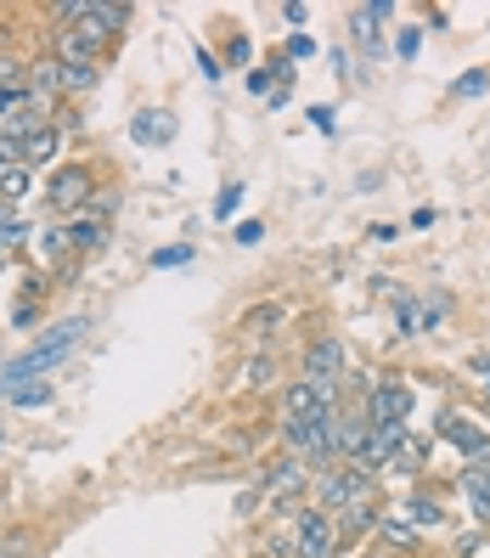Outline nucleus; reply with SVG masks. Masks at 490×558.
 <instances>
[{"label":"nucleus","instance_id":"f257e3e1","mask_svg":"<svg viewBox=\"0 0 490 558\" xmlns=\"http://www.w3.org/2000/svg\"><path fill=\"white\" fill-rule=\"evenodd\" d=\"M85 316H69V322H57L51 333H40L35 344H28L17 361H7V367H0V389H12V384H28L35 373H51L57 361H69L74 355V344H79V333H85Z\"/></svg>","mask_w":490,"mask_h":558},{"label":"nucleus","instance_id":"a878e982","mask_svg":"<svg viewBox=\"0 0 490 558\" xmlns=\"http://www.w3.org/2000/svg\"><path fill=\"white\" fill-rule=\"evenodd\" d=\"M485 90H490V69H468L463 80L451 85V96H456V102H474V96H485Z\"/></svg>","mask_w":490,"mask_h":558},{"label":"nucleus","instance_id":"39448f33","mask_svg":"<svg viewBox=\"0 0 490 558\" xmlns=\"http://www.w3.org/2000/svg\"><path fill=\"white\" fill-rule=\"evenodd\" d=\"M293 558H339V519L321 502L293 508Z\"/></svg>","mask_w":490,"mask_h":558},{"label":"nucleus","instance_id":"6e6552de","mask_svg":"<svg viewBox=\"0 0 490 558\" xmlns=\"http://www.w3.org/2000/svg\"><path fill=\"white\" fill-rule=\"evenodd\" d=\"M395 17V0H367V7H350V40L362 46L372 62L383 57V23Z\"/></svg>","mask_w":490,"mask_h":558},{"label":"nucleus","instance_id":"4468645a","mask_svg":"<svg viewBox=\"0 0 490 558\" xmlns=\"http://www.w3.org/2000/svg\"><path fill=\"white\" fill-rule=\"evenodd\" d=\"M35 243H40V248H35V254H40V266H62V259L74 254V232H69L62 220H57V226H46V232H40Z\"/></svg>","mask_w":490,"mask_h":558},{"label":"nucleus","instance_id":"c756f323","mask_svg":"<svg viewBox=\"0 0 490 558\" xmlns=\"http://www.w3.org/2000/svg\"><path fill=\"white\" fill-rule=\"evenodd\" d=\"M237 204H243V181H232V186H225L220 198H215V209H209V215H215V226H220V220H232V215H237Z\"/></svg>","mask_w":490,"mask_h":558},{"label":"nucleus","instance_id":"a18cd8bd","mask_svg":"<svg viewBox=\"0 0 490 558\" xmlns=\"http://www.w3.org/2000/svg\"><path fill=\"white\" fill-rule=\"evenodd\" d=\"M0 446H7V429H0Z\"/></svg>","mask_w":490,"mask_h":558},{"label":"nucleus","instance_id":"58836bf2","mask_svg":"<svg viewBox=\"0 0 490 558\" xmlns=\"http://www.w3.org/2000/svg\"><path fill=\"white\" fill-rule=\"evenodd\" d=\"M259 502H266V490H259V485H248V490H243V497H237V513L248 519V513H254Z\"/></svg>","mask_w":490,"mask_h":558},{"label":"nucleus","instance_id":"bb28decb","mask_svg":"<svg viewBox=\"0 0 490 558\" xmlns=\"http://www.w3.org/2000/svg\"><path fill=\"white\" fill-rule=\"evenodd\" d=\"M0 558H35V536L28 531H0Z\"/></svg>","mask_w":490,"mask_h":558},{"label":"nucleus","instance_id":"ddd939ff","mask_svg":"<svg viewBox=\"0 0 490 558\" xmlns=\"http://www.w3.org/2000/svg\"><path fill=\"white\" fill-rule=\"evenodd\" d=\"M321 407H339V401H327L310 378H293V384L282 389V417H316Z\"/></svg>","mask_w":490,"mask_h":558},{"label":"nucleus","instance_id":"2eb2a0df","mask_svg":"<svg viewBox=\"0 0 490 558\" xmlns=\"http://www.w3.org/2000/svg\"><path fill=\"white\" fill-rule=\"evenodd\" d=\"M57 142H62V130H57V124H51V130H35V136H23V163H28V170L51 163V158H57Z\"/></svg>","mask_w":490,"mask_h":558},{"label":"nucleus","instance_id":"ea45409f","mask_svg":"<svg viewBox=\"0 0 490 558\" xmlns=\"http://www.w3.org/2000/svg\"><path fill=\"white\" fill-rule=\"evenodd\" d=\"M310 124H316V130H327V136H333V108H327V102H316V108H310Z\"/></svg>","mask_w":490,"mask_h":558},{"label":"nucleus","instance_id":"cd10ccee","mask_svg":"<svg viewBox=\"0 0 490 558\" xmlns=\"http://www.w3.org/2000/svg\"><path fill=\"white\" fill-rule=\"evenodd\" d=\"M277 85H282V74H277V57L266 62V69H248V90H254V96H271Z\"/></svg>","mask_w":490,"mask_h":558},{"label":"nucleus","instance_id":"1a4fd4ad","mask_svg":"<svg viewBox=\"0 0 490 558\" xmlns=\"http://www.w3.org/2000/svg\"><path fill=\"white\" fill-rule=\"evenodd\" d=\"M367 417H372V423H406V417H412V384L395 378V373L378 378L372 396H367Z\"/></svg>","mask_w":490,"mask_h":558},{"label":"nucleus","instance_id":"0eeeda50","mask_svg":"<svg viewBox=\"0 0 490 558\" xmlns=\"http://www.w3.org/2000/svg\"><path fill=\"white\" fill-rule=\"evenodd\" d=\"M305 378L321 389L327 401H339V384H344V344H339V339H310V344H305Z\"/></svg>","mask_w":490,"mask_h":558},{"label":"nucleus","instance_id":"aec40b11","mask_svg":"<svg viewBox=\"0 0 490 558\" xmlns=\"http://www.w3.org/2000/svg\"><path fill=\"white\" fill-rule=\"evenodd\" d=\"M0 90H12V96H28V57H0Z\"/></svg>","mask_w":490,"mask_h":558},{"label":"nucleus","instance_id":"37998d69","mask_svg":"<svg viewBox=\"0 0 490 558\" xmlns=\"http://www.w3.org/2000/svg\"><path fill=\"white\" fill-rule=\"evenodd\" d=\"M474 373H479V378L490 384V355H474Z\"/></svg>","mask_w":490,"mask_h":558},{"label":"nucleus","instance_id":"473e14b6","mask_svg":"<svg viewBox=\"0 0 490 558\" xmlns=\"http://www.w3.org/2000/svg\"><path fill=\"white\" fill-rule=\"evenodd\" d=\"M225 62H232V69H248V62H254V40H248V35H232V46H225Z\"/></svg>","mask_w":490,"mask_h":558},{"label":"nucleus","instance_id":"e433bc0d","mask_svg":"<svg viewBox=\"0 0 490 558\" xmlns=\"http://www.w3.org/2000/svg\"><path fill=\"white\" fill-rule=\"evenodd\" d=\"M259 238H266V220H243L237 226V248H254Z\"/></svg>","mask_w":490,"mask_h":558},{"label":"nucleus","instance_id":"a211bd4d","mask_svg":"<svg viewBox=\"0 0 490 558\" xmlns=\"http://www.w3.org/2000/svg\"><path fill=\"white\" fill-rule=\"evenodd\" d=\"M422 463H429V440H412V435H406V446L389 457V469H383V474H417Z\"/></svg>","mask_w":490,"mask_h":558},{"label":"nucleus","instance_id":"5701e85b","mask_svg":"<svg viewBox=\"0 0 490 558\" xmlns=\"http://www.w3.org/2000/svg\"><path fill=\"white\" fill-rule=\"evenodd\" d=\"M395 327H401V339L422 333V316H417V293H395Z\"/></svg>","mask_w":490,"mask_h":558},{"label":"nucleus","instance_id":"9b49d317","mask_svg":"<svg viewBox=\"0 0 490 558\" xmlns=\"http://www.w3.org/2000/svg\"><path fill=\"white\" fill-rule=\"evenodd\" d=\"M434 435H440V440H451L456 451H468V457H490V429H479L474 417L440 412V417H434Z\"/></svg>","mask_w":490,"mask_h":558},{"label":"nucleus","instance_id":"f704fd0d","mask_svg":"<svg viewBox=\"0 0 490 558\" xmlns=\"http://www.w3.org/2000/svg\"><path fill=\"white\" fill-rule=\"evenodd\" d=\"M85 215H96V220H113V215H119V192H96V204H90Z\"/></svg>","mask_w":490,"mask_h":558},{"label":"nucleus","instance_id":"79ce46f5","mask_svg":"<svg viewBox=\"0 0 490 558\" xmlns=\"http://www.w3.org/2000/svg\"><path fill=\"white\" fill-rule=\"evenodd\" d=\"M23 102V96H12V90H0V119H12V108Z\"/></svg>","mask_w":490,"mask_h":558},{"label":"nucleus","instance_id":"412c9836","mask_svg":"<svg viewBox=\"0 0 490 558\" xmlns=\"http://www.w3.org/2000/svg\"><path fill=\"white\" fill-rule=\"evenodd\" d=\"M463 490L474 497V513L490 524V480H485V469H463Z\"/></svg>","mask_w":490,"mask_h":558},{"label":"nucleus","instance_id":"9d476101","mask_svg":"<svg viewBox=\"0 0 490 558\" xmlns=\"http://www.w3.org/2000/svg\"><path fill=\"white\" fill-rule=\"evenodd\" d=\"M333 519H339V553H350V547H362V542L378 531V524H383V497L350 502V508H339Z\"/></svg>","mask_w":490,"mask_h":558},{"label":"nucleus","instance_id":"7c9ffc66","mask_svg":"<svg viewBox=\"0 0 490 558\" xmlns=\"http://www.w3.org/2000/svg\"><path fill=\"white\" fill-rule=\"evenodd\" d=\"M12 401H17V407H28V412H35V407H51V384H28V389H12Z\"/></svg>","mask_w":490,"mask_h":558},{"label":"nucleus","instance_id":"393cba45","mask_svg":"<svg viewBox=\"0 0 490 558\" xmlns=\"http://www.w3.org/2000/svg\"><path fill=\"white\" fill-rule=\"evenodd\" d=\"M406 513H412V524H422V531H434V524H445V508H440L434 497H412V502H406Z\"/></svg>","mask_w":490,"mask_h":558},{"label":"nucleus","instance_id":"dca6fc26","mask_svg":"<svg viewBox=\"0 0 490 558\" xmlns=\"http://www.w3.org/2000/svg\"><path fill=\"white\" fill-rule=\"evenodd\" d=\"M69 232H74V254H90V248H102V243H108V220L79 215V220H69Z\"/></svg>","mask_w":490,"mask_h":558},{"label":"nucleus","instance_id":"f03ea898","mask_svg":"<svg viewBox=\"0 0 490 558\" xmlns=\"http://www.w3.org/2000/svg\"><path fill=\"white\" fill-rule=\"evenodd\" d=\"M259 490H266V508H282V513H293V508H305V497L316 490V469L305 463V457H293V451H282L277 463L254 480Z\"/></svg>","mask_w":490,"mask_h":558},{"label":"nucleus","instance_id":"f3484780","mask_svg":"<svg viewBox=\"0 0 490 558\" xmlns=\"http://www.w3.org/2000/svg\"><path fill=\"white\" fill-rule=\"evenodd\" d=\"M28 192H35V170H28V163H12V170L0 175V204H23Z\"/></svg>","mask_w":490,"mask_h":558},{"label":"nucleus","instance_id":"c9c22d12","mask_svg":"<svg viewBox=\"0 0 490 558\" xmlns=\"http://www.w3.org/2000/svg\"><path fill=\"white\" fill-rule=\"evenodd\" d=\"M198 69H204V80H209V85H220V80H225V69L215 62V51H209V46H198Z\"/></svg>","mask_w":490,"mask_h":558},{"label":"nucleus","instance_id":"a19ab883","mask_svg":"<svg viewBox=\"0 0 490 558\" xmlns=\"http://www.w3.org/2000/svg\"><path fill=\"white\" fill-rule=\"evenodd\" d=\"M333 74H339L344 85L355 80V62H350V51H333Z\"/></svg>","mask_w":490,"mask_h":558},{"label":"nucleus","instance_id":"72a5a7b5","mask_svg":"<svg viewBox=\"0 0 490 558\" xmlns=\"http://www.w3.org/2000/svg\"><path fill=\"white\" fill-rule=\"evenodd\" d=\"M305 57H316V35L293 28V40H287V62H305Z\"/></svg>","mask_w":490,"mask_h":558},{"label":"nucleus","instance_id":"c85d7f7f","mask_svg":"<svg viewBox=\"0 0 490 558\" xmlns=\"http://www.w3.org/2000/svg\"><path fill=\"white\" fill-rule=\"evenodd\" d=\"M170 266H192V243H170L152 254V271H170Z\"/></svg>","mask_w":490,"mask_h":558},{"label":"nucleus","instance_id":"c03bdc74","mask_svg":"<svg viewBox=\"0 0 490 558\" xmlns=\"http://www.w3.org/2000/svg\"><path fill=\"white\" fill-rule=\"evenodd\" d=\"M0 271H7V248H0Z\"/></svg>","mask_w":490,"mask_h":558},{"label":"nucleus","instance_id":"b1692460","mask_svg":"<svg viewBox=\"0 0 490 558\" xmlns=\"http://www.w3.org/2000/svg\"><path fill=\"white\" fill-rule=\"evenodd\" d=\"M277 384V361L271 355H254L248 367H243V389H271Z\"/></svg>","mask_w":490,"mask_h":558},{"label":"nucleus","instance_id":"2f4dec72","mask_svg":"<svg viewBox=\"0 0 490 558\" xmlns=\"http://www.w3.org/2000/svg\"><path fill=\"white\" fill-rule=\"evenodd\" d=\"M417 46H422V35H417L412 23H401V28H395V57H401V62H412V57H417Z\"/></svg>","mask_w":490,"mask_h":558},{"label":"nucleus","instance_id":"423d86ee","mask_svg":"<svg viewBox=\"0 0 490 558\" xmlns=\"http://www.w3.org/2000/svg\"><path fill=\"white\" fill-rule=\"evenodd\" d=\"M130 23H136V7H124V0H79V28L96 35L102 46L130 35Z\"/></svg>","mask_w":490,"mask_h":558},{"label":"nucleus","instance_id":"4be33fe9","mask_svg":"<svg viewBox=\"0 0 490 558\" xmlns=\"http://www.w3.org/2000/svg\"><path fill=\"white\" fill-rule=\"evenodd\" d=\"M378 531H383L389 547H417V524H406V513H383Z\"/></svg>","mask_w":490,"mask_h":558},{"label":"nucleus","instance_id":"f8f14e48","mask_svg":"<svg viewBox=\"0 0 490 558\" xmlns=\"http://www.w3.org/2000/svg\"><path fill=\"white\" fill-rule=\"evenodd\" d=\"M130 136H136L142 147H170L175 142V113L170 108H142L136 119H130Z\"/></svg>","mask_w":490,"mask_h":558},{"label":"nucleus","instance_id":"20e7f679","mask_svg":"<svg viewBox=\"0 0 490 558\" xmlns=\"http://www.w3.org/2000/svg\"><path fill=\"white\" fill-rule=\"evenodd\" d=\"M372 497H378V474L362 469V463H333V469L316 474V502L327 513H339L350 502H372Z\"/></svg>","mask_w":490,"mask_h":558},{"label":"nucleus","instance_id":"7ed1b4c3","mask_svg":"<svg viewBox=\"0 0 490 558\" xmlns=\"http://www.w3.org/2000/svg\"><path fill=\"white\" fill-rule=\"evenodd\" d=\"M90 204H96L90 163H57V170L46 175V209H51L57 220H79Z\"/></svg>","mask_w":490,"mask_h":558},{"label":"nucleus","instance_id":"4c0bfd02","mask_svg":"<svg viewBox=\"0 0 490 558\" xmlns=\"http://www.w3.org/2000/svg\"><path fill=\"white\" fill-rule=\"evenodd\" d=\"M277 316H282V305H254L248 311V327H277Z\"/></svg>","mask_w":490,"mask_h":558},{"label":"nucleus","instance_id":"6ab92c4d","mask_svg":"<svg viewBox=\"0 0 490 558\" xmlns=\"http://www.w3.org/2000/svg\"><path fill=\"white\" fill-rule=\"evenodd\" d=\"M96 80H102V62H85V69H62V96H85V90H96Z\"/></svg>","mask_w":490,"mask_h":558}]
</instances>
